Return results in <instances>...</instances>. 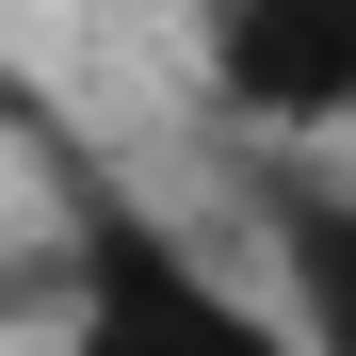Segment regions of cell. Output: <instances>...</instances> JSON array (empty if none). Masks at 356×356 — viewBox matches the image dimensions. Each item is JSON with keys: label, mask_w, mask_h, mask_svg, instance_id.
<instances>
[{"label": "cell", "mask_w": 356, "mask_h": 356, "mask_svg": "<svg viewBox=\"0 0 356 356\" xmlns=\"http://www.w3.org/2000/svg\"><path fill=\"white\" fill-rule=\"evenodd\" d=\"M195 81L243 130H340L356 113V0H195Z\"/></svg>", "instance_id": "cell-2"}, {"label": "cell", "mask_w": 356, "mask_h": 356, "mask_svg": "<svg viewBox=\"0 0 356 356\" xmlns=\"http://www.w3.org/2000/svg\"><path fill=\"white\" fill-rule=\"evenodd\" d=\"M49 356H291V324L243 308L146 195L97 178L81 227H65V340H49Z\"/></svg>", "instance_id": "cell-1"}, {"label": "cell", "mask_w": 356, "mask_h": 356, "mask_svg": "<svg viewBox=\"0 0 356 356\" xmlns=\"http://www.w3.org/2000/svg\"><path fill=\"white\" fill-rule=\"evenodd\" d=\"M259 243H275L291 356H356V195H340V178H275V195H259Z\"/></svg>", "instance_id": "cell-3"}]
</instances>
